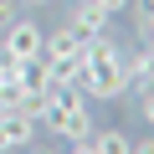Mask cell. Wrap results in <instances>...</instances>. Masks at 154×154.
Here are the masks:
<instances>
[{
    "label": "cell",
    "instance_id": "6da1fadb",
    "mask_svg": "<svg viewBox=\"0 0 154 154\" xmlns=\"http://www.w3.org/2000/svg\"><path fill=\"white\" fill-rule=\"evenodd\" d=\"M82 98L93 103H108L123 93V51L108 41V36H88L82 41Z\"/></svg>",
    "mask_w": 154,
    "mask_h": 154
},
{
    "label": "cell",
    "instance_id": "7a4b0ae2",
    "mask_svg": "<svg viewBox=\"0 0 154 154\" xmlns=\"http://www.w3.org/2000/svg\"><path fill=\"white\" fill-rule=\"evenodd\" d=\"M41 123H46L57 139H67V144L93 139V113H88L82 88H57V93H51V113H46Z\"/></svg>",
    "mask_w": 154,
    "mask_h": 154
},
{
    "label": "cell",
    "instance_id": "3957f363",
    "mask_svg": "<svg viewBox=\"0 0 154 154\" xmlns=\"http://www.w3.org/2000/svg\"><path fill=\"white\" fill-rule=\"evenodd\" d=\"M41 41H46V31H41L36 21H11L5 31H0V51H5L11 62H31V57H41Z\"/></svg>",
    "mask_w": 154,
    "mask_h": 154
},
{
    "label": "cell",
    "instance_id": "277c9868",
    "mask_svg": "<svg viewBox=\"0 0 154 154\" xmlns=\"http://www.w3.org/2000/svg\"><path fill=\"white\" fill-rule=\"evenodd\" d=\"M123 88H139V93L154 88V51L149 46H139L134 57H123Z\"/></svg>",
    "mask_w": 154,
    "mask_h": 154
},
{
    "label": "cell",
    "instance_id": "5b68a950",
    "mask_svg": "<svg viewBox=\"0 0 154 154\" xmlns=\"http://www.w3.org/2000/svg\"><path fill=\"white\" fill-rule=\"evenodd\" d=\"M72 31L82 36V41H88V36H103V31H108V11L98 5V0H77V11H72Z\"/></svg>",
    "mask_w": 154,
    "mask_h": 154
},
{
    "label": "cell",
    "instance_id": "8992f818",
    "mask_svg": "<svg viewBox=\"0 0 154 154\" xmlns=\"http://www.w3.org/2000/svg\"><path fill=\"white\" fill-rule=\"evenodd\" d=\"M77 51H82V36H77L72 26H62V31H51V36L41 41V57H46V62H57V57H77Z\"/></svg>",
    "mask_w": 154,
    "mask_h": 154
},
{
    "label": "cell",
    "instance_id": "52a82bcc",
    "mask_svg": "<svg viewBox=\"0 0 154 154\" xmlns=\"http://www.w3.org/2000/svg\"><path fill=\"white\" fill-rule=\"evenodd\" d=\"M93 149H98V154H128V149H134V139H128V134H118V128H103V134H93Z\"/></svg>",
    "mask_w": 154,
    "mask_h": 154
},
{
    "label": "cell",
    "instance_id": "ba28073f",
    "mask_svg": "<svg viewBox=\"0 0 154 154\" xmlns=\"http://www.w3.org/2000/svg\"><path fill=\"white\" fill-rule=\"evenodd\" d=\"M139 108H144V123H149V128H154V88H149V93H144V103H139Z\"/></svg>",
    "mask_w": 154,
    "mask_h": 154
},
{
    "label": "cell",
    "instance_id": "9c48e42d",
    "mask_svg": "<svg viewBox=\"0 0 154 154\" xmlns=\"http://www.w3.org/2000/svg\"><path fill=\"white\" fill-rule=\"evenodd\" d=\"M11 21H16V5H11V0H0V31H5Z\"/></svg>",
    "mask_w": 154,
    "mask_h": 154
},
{
    "label": "cell",
    "instance_id": "30bf717a",
    "mask_svg": "<svg viewBox=\"0 0 154 154\" xmlns=\"http://www.w3.org/2000/svg\"><path fill=\"white\" fill-rule=\"evenodd\" d=\"M98 5H103L108 16H118V11H128V0H98Z\"/></svg>",
    "mask_w": 154,
    "mask_h": 154
},
{
    "label": "cell",
    "instance_id": "8fae6325",
    "mask_svg": "<svg viewBox=\"0 0 154 154\" xmlns=\"http://www.w3.org/2000/svg\"><path fill=\"white\" fill-rule=\"evenodd\" d=\"M128 154H154V139H134V149Z\"/></svg>",
    "mask_w": 154,
    "mask_h": 154
},
{
    "label": "cell",
    "instance_id": "7c38bea8",
    "mask_svg": "<svg viewBox=\"0 0 154 154\" xmlns=\"http://www.w3.org/2000/svg\"><path fill=\"white\" fill-rule=\"evenodd\" d=\"M72 154H98V149H93V139H77V144H72Z\"/></svg>",
    "mask_w": 154,
    "mask_h": 154
},
{
    "label": "cell",
    "instance_id": "4fadbf2b",
    "mask_svg": "<svg viewBox=\"0 0 154 154\" xmlns=\"http://www.w3.org/2000/svg\"><path fill=\"white\" fill-rule=\"evenodd\" d=\"M26 5H51V0H26Z\"/></svg>",
    "mask_w": 154,
    "mask_h": 154
},
{
    "label": "cell",
    "instance_id": "5bb4252c",
    "mask_svg": "<svg viewBox=\"0 0 154 154\" xmlns=\"http://www.w3.org/2000/svg\"><path fill=\"white\" fill-rule=\"evenodd\" d=\"M36 154H57V149H36Z\"/></svg>",
    "mask_w": 154,
    "mask_h": 154
},
{
    "label": "cell",
    "instance_id": "9a60e30c",
    "mask_svg": "<svg viewBox=\"0 0 154 154\" xmlns=\"http://www.w3.org/2000/svg\"><path fill=\"white\" fill-rule=\"evenodd\" d=\"M149 11H154V0H149Z\"/></svg>",
    "mask_w": 154,
    "mask_h": 154
}]
</instances>
